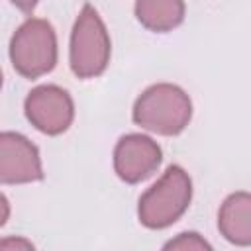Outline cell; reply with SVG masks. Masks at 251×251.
I'll return each mask as SVG.
<instances>
[{
	"label": "cell",
	"instance_id": "cell-1",
	"mask_svg": "<svg viewBox=\"0 0 251 251\" xmlns=\"http://www.w3.org/2000/svg\"><path fill=\"white\" fill-rule=\"evenodd\" d=\"M133 122L159 135H178L190 124L192 102L188 94L171 82H159L139 94L131 112Z\"/></svg>",
	"mask_w": 251,
	"mask_h": 251
},
{
	"label": "cell",
	"instance_id": "cell-2",
	"mask_svg": "<svg viewBox=\"0 0 251 251\" xmlns=\"http://www.w3.org/2000/svg\"><path fill=\"white\" fill-rule=\"evenodd\" d=\"M190 200L192 180L188 173L178 165H171L163 176L141 194L137 206L139 222L149 229H165L188 210Z\"/></svg>",
	"mask_w": 251,
	"mask_h": 251
},
{
	"label": "cell",
	"instance_id": "cell-3",
	"mask_svg": "<svg viewBox=\"0 0 251 251\" xmlns=\"http://www.w3.org/2000/svg\"><path fill=\"white\" fill-rule=\"evenodd\" d=\"M112 43L108 29L94 10V6L84 4L71 33L69 65L75 76L94 78L100 76L110 63Z\"/></svg>",
	"mask_w": 251,
	"mask_h": 251
},
{
	"label": "cell",
	"instance_id": "cell-4",
	"mask_svg": "<svg viewBox=\"0 0 251 251\" xmlns=\"http://www.w3.org/2000/svg\"><path fill=\"white\" fill-rule=\"evenodd\" d=\"M10 61L24 78H39L57 65V35L53 25L41 18L25 20L10 41Z\"/></svg>",
	"mask_w": 251,
	"mask_h": 251
},
{
	"label": "cell",
	"instance_id": "cell-5",
	"mask_svg": "<svg viewBox=\"0 0 251 251\" xmlns=\"http://www.w3.org/2000/svg\"><path fill=\"white\" fill-rule=\"evenodd\" d=\"M25 118L45 135L65 133L75 118V104L71 94L57 84H41L33 88L24 102Z\"/></svg>",
	"mask_w": 251,
	"mask_h": 251
},
{
	"label": "cell",
	"instance_id": "cell-6",
	"mask_svg": "<svg viewBox=\"0 0 251 251\" xmlns=\"http://www.w3.org/2000/svg\"><path fill=\"white\" fill-rule=\"evenodd\" d=\"M161 161L163 151L157 141L141 133L120 137L114 149V171L127 184H137L149 178L159 169Z\"/></svg>",
	"mask_w": 251,
	"mask_h": 251
},
{
	"label": "cell",
	"instance_id": "cell-7",
	"mask_svg": "<svg viewBox=\"0 0 251 251\" xmlns=\"http://www.w3.org/2000/svg\"><path fill=\"white\" fill-rule=\"evenodd\" d=\"M43 178V167L37 147L22 133H0V182L25 184Z\"/></svg>",
	"mask_w": 251,
	"mask_h": 251
},
{
	"label": "cell",
	"instance_id": "cell-8",
	"mask_svg": "<svg viewBox=\"0 0 251 251\" xmlns=\"http://www.w3.org/2000/svg\"><path fill=\"white\" fill-rule=\"evenodd\" d=\"M218 229L233 245H251V192L229 194L218 212Z\"/></svg>",
	"mask_w": 251,
	"mask_h": 251
},
{
	"label": "cell",
	"instance_id": "cell-9",
	"mask_svg": "<svg viewBox=\"0 0 251 251\" xmlns=\"http://www.w3.org/2000/svg\"><path fill=\"white\" fill-rule=\"evenodd\" d=\"M184 0H135L137 22L155 33H167L184 20Z\"/></svg>",
	"mask_w": 251,
	"mask_h": 251
},
{
	"label": "cell",
	"instance_id": "cell-10",
	"mask_svg": "<svg viewBox=\"0 0 251 251\" xmlns=\"http://www.w3.org/2000/svg\"><path fill=\"white\" fill-rule=\"evenodd\" d=\"M165 249H212V245L200 237L196 231H184L178 233V237L165 243Z\"/></svg>",
	"mask_w": 251,
	"mask_h": 251
},
{
	"label": "cell",
	"instance_id": "cell-11",
	"mask_svg": "<svg viewBox=\"0 0 251 251\" xmlns=\"http://www.w3.org/2000/svg\"><path fill=\"white\" fill-rule=\"evenodd\" d=\"M18 10H22L24 14H31L33 10H35V6H37V2L39 0H10Z\"/></svg>",
	"mask_w": 251,
	"mask_h": 251
},
{
	"label": "cell",
	"instance_id": "cell-12",
	"mask_svg": "<svg viewBox=\"0 0 251 251\" xmlns=\"http://www.w3.org/2000/svg\"><path fill=\"white\" fill-rule=\"evenodd\" d=\"M12 245H16V247H27V249H31V247H33L29 241H24V239H16V241H14V239H4V241L0 243V247H2V249H10Z\"/></svg>",
	"mask_w": 251,
	"mask_h": 251
}]
</instances>
